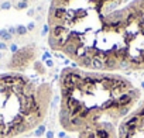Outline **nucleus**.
<instances>
[{"mask_svg": "<svg viewBox=\"0 0 144 138\" xmlns=\"http://www.w3.org/2000/svg\"><path fill=\"white\" fill-rule=\"evenodd\" d=\"M127 0H51L48 10V44L75 65L82 58L100 21Z\"/></svg>", "mask_w": 144, "mask_h": 138, "instance_id": "3", "label": "nucleus"}, {"mask_svg": "<svg viewBox=\"0 0 144 138\" xmlns=\"http://www.w3.org/2000/svg\"><path fill=\"white\" fill-rule=\"evenodd\" d=\"M76 66L116 73L144 70V0H127L110 10Z\"/></svg>", "mask_w": 144, "mask_h": 138, "instance_id": "2", "label": "nucleus"}, {"mask_svg": "<svg viewBox=\"0 0 144 138\" xmlns=\"http://www.w3.org/2000/svg\"><path fill=\"white\" fill-rule=\"evenodd\" d=\"M78 138H144V97L119 123H99Z\"/></svg>", "mask_w": 144, "mask_h": 138, "instance_id": "5", "label": "nucleus"}, {"mask_svg": "<svg viewBox=\"0 0 144 138\" xmlns=\"http://www.w3.org/2000/svg\"><path fill=\"white\" fill-rule=\"evenodd\" d=\"M52 86L20 72L0 73V138L31 133L47 118Z\"/></svg>", "mask_w": 144, "mask_h": 138, "instance_id": "4", "label": "nucleus"}, {"mask_svg": "<svg viewBox=\"0 0 144 138\" xmlns=\"http://www.w3.org/2000/svg\"><path fill=\"white\" fill-rule=\"evenodd\" d=\"M58 120L66 133L81 134L107 121L119 123L143 99L123 73L68 66L61 72Z\"/></svg>", "mask_w": 144, "mask_h": 138, "instance_id": "1", "label": "nucleus"}]
</instances>
